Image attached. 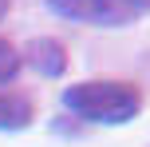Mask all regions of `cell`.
Returning <instances> with one entry per match:
<instances>
[{
	"instance_id": "cell-4",
	"label": "cell",
	"mask_w": 150,
	"mask_h": 147,
	"mask_svg": "<svg viewBox=\"0 0 150 147\" xmlns=\"http://www.w3.org/2000/svg\"><path fill=\"white\" fill-rule=\"evenodd\" d=\"M32 123V103L16 92H0V131H20Z\"/></svg>"
},
{
	"instance_id": "cell-3",
	"label": "cell",
	"mask_w": 150,
	"mask_h": 147,
	"mask_svg": "<svg viewBox=\"0 0 150 147\" xmlns=\"http://www.w3.org/2000/svg\"><path fill=\"white\" fill-rule=\"evenodd\" d=\"M24 52H28V64L40 72V76H59V72L67 68V52H63L59 40H47V36L44 40H32Z\"/></svg>"
},
{
	"instance_id": "cell-6",
	"label": "cell",
	"mask_w": 150,
	"mask_h": 147,
	"mask_svg": "<svg viewBox=\"0 0 150 147\" xmlns=\"http://www.w3.org/2000/svg\"><path fill=\"white\" fill-rule=\"evenodd\" d=\"M4 8H8V0H0V16H4Z\"/></svg>"
},
{
	"instance_id": "cell-5",
	"label": "cell",
	"mask_w": 150,
	"mask_h": 147,
	"mask_svg": "<svg viewBox=\"0 0 150 147\" xmlns=\"http://www.w3.org/2000/svg\"><path fill=\"white\" fill-rule=\"evenodd\" d=\"M16 72H20V56H16V48L0 36V84H8Z\"/></svg>"
},
{
	"instance_id": "cell-2",
	"label": "cell",
	"mask_w": 150,
	"mask_h": 147,
	"mask_svg": "<svg viewBox=\"0 0 150 147\" xmlns=\"http://www.w3.org/2000/svg\"><path fill=\"white\" fill-rule=\"evenodd\" d=\"M47 4L67 20L99 24V28H122L150 12V0H47Z\"/></svg>"
},
{
	"instance_id": "cell-1",
	"label": "cell",
	"mask_w": 150,
	"mask_h": 147,
	"mask_svg": "<svg viewBox=\"0 0 150 147\" xmlns=\"http://www.w3.org/2000/svg\"><path fill=\"white\" fill-rule=\"evenodd\" d=\"M63 108L87 123H127L142 108V92L122 80H87L63 92Z\"/></svg>"
}]
</instances>
